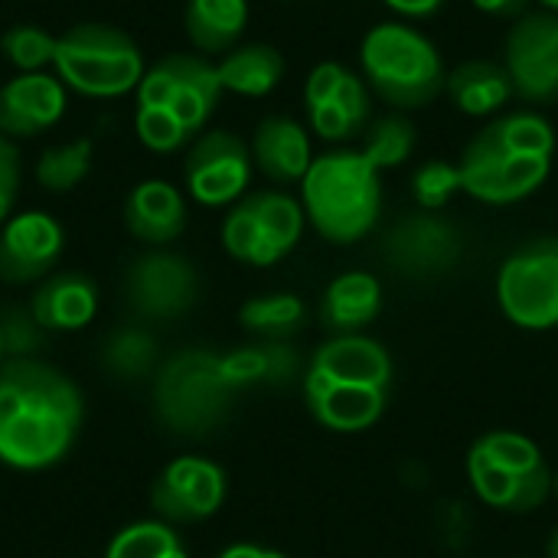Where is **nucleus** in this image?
Listing matches in <instances>:
<instances>
[{"label":"nucleus","mask_w":558,"mask_h":558,"mask_svg":"<svg viewBox=\"0 0 558 558\" xmlns=\"http://www.w3.org/2000/svg\"><path fill=\"white\" fill-rule=\"evenodd\" d=\"M85 418L82 389L56 366L10 360L0 366V464L36 474L62 464Z\"/></svg>","instance_id":"nucleus-1"},{"label":"nucleus","mask_w":558,"mask_h":558,"mask_svg":"<svg viewBox=\"0 0 558 558\" xmlns=\"http://www.w3.org/2000/svg\"><path fill=\"white\" fill-rule=\"evenodd\" d=\"M389 386V353L376 340L360 333H340L324 343L304 373L307 409L330 432L373 428L386 412Z\"/></svg>","instance_id":"nucleus-2"},{"label":"nucleus","mask_w":558,"mask_h":558,"mask_svg":"<svg viewBox=\"0 0 558 558\" xmlns=\"http://www.w3.org/2000/svg\"><path fill=\"white\" fill-rule=\"evenodd\" d=\"M379 170L363 150H330L314 157L301 180V206L311 226L337 245L360 242L379 219Z\"/></svg>","instance_id":"nucleus-3"},{"label":"nucleus","mask_w":558,"mask_h":558,"mask_svg":"<svg viewBox=\"0 0 558 558\" xmlns=\"http://www.w3.org/2000/svg\"><path fill=\"white\" fill-rule=\"evenodd\" d=\"M360 65L366 85L392 108H422L445 88V62L435 43L409 23H379L363 36Z\"/></svg>","instance_id":"nucleus-4"},{"label":"nucleus","mask_w":558,"mask_h":558,"mask_svg":"<svg viewBox=\"0 0 558 558\" xmlns=\"http://www.w3.org/2000/svg\"><path fill=\"white\" fill-rule=\"evenodd\" d=\"M235 396V386L226 376L222 353L213 350H183L170 356L154 379V409L157 418L186 438L213 432Z\"/></svg>","instance_id":"nucleus-5"},{"label":"nucleus","mask_w":558,"mask_h":558,"mask_svg":"<svg viewBox=\"0 0 558 558\" xmlns=\"http://www.w3.org/2000/svg\"><path fill=\"white\" fill-rule=\"evenodd\" d=\"M59 82L88 98H118L141 85L144 56L137 43L108 23H78L56 39Z\"/></svg>","instance_id":"nucleus-6"},{"label":"nucleus","mask_w":558,"mask_h":558,"mask_svg":"<svg viewBox=\"0 0 558 558\" xmlns=\"http://www.w3.org/2000/svg\"><path fill=\"white\" fill-rule=\"evenodd\" d=\"M468 477L474 494L497 510L530 513L553 494V474L543 451L517 432H490L468 454Z\"/></svg>","instance_id":"nucleus-7"},{"label":"nucleus","mask_w":558,"mask_h":558,"mask_svg":"<svg viewBox=\"0 0 558 558\" xmlns=\"http://www.w3.org/2000/svg\"><path fill=\"white\" fill-rule=\"evenodd\" d=\"M304 206L288 193H255L239 199L222 222V245L245 265L281 262L304 235Z\"/></svg>","instance_id":"nucleus-8"},{"label":"nucleus","mask_w":558,"mask_h":558,"mask_svg":"<svg viewBox=\"0 0 558 558\" xmlns=\"http://www.w3.org/2000/svg\"><path fill=\"white\" fill-rule=\"evenodd\" d=\"M500 311L523 330L558 324V239H536L517 248L497 275Z\"/></svg>","instance_id":"nucleus-9"},{"label":"nucleus","mask_w":558,"mask_h":558,"mask_svg":"<svg viewBox=\"0 0 558 558\" xmlns=\"http://www.w3.org/2000/svg\"><path fill=\"white\" fill-rule=\"evenodd\" d=\"M219 95H222V82L216 65L190 52L163 56L144 72L137 85L141 108L170 111L190 134H196L209 121Z\"/></svg>","instance_id":"nucleus-10"},{"label":"nucleus","mask_w":558,"mask_h":558,"mask_svg":"<svg viewBox=\"0 0 558 558\" xmlns=\"http://www.w3.org/2000/svg\"><path fill=\"white\" fill-rule=\"evenodd\" d=\"M553 160L546 157H523L513 154L497 141L490 124L468 144L458 173H461V190L481 203L490 206H510L526 196H533L546 177H549Z\"/></svg>","instance_id":"nucleus-11"},{"label":"nucleus","mask_w":558,"mask_h":558,"mask_svg":"<svg viewBox=\"0 0 558 558\" xmlns=\"http://www.w3.org/2000/svg\"><path fill=\"white\" fill-rule=\"evenodd\" d=\"M504 69L520 98L549 105L558 98V13L520 16L504 43Z\"/></svg>","instance_id":"nucleus-12"},{"label":"nucleus","mask_w":558,"mask_h":558,"mask_svg":"<svg viewBox=\"0 0 558 558\" xmlns=\"http://www.w3.org/2000/svg\"><path fill=\"white\" fill-rule=\"evenodd\" d=\"M199 294L196 268L173 252H144L124 271V298L144 320H177Z\"/></svg>","instance_id":"nucleus-13"},{"label":"nucleus","mask_w":558,"mask_h":558,"mask_svg":"<svg viewBox=\"0 0 558 558\" xmlns=\"http://www.w3.org/2000/svg\"><path fill=\"white\" fill-rule=\"evenodd\" d=\"M226 500V474L219 464L183 454L173 458L150 487V507L163 523H203L219 513Z\"/></svg>","instance_id":"nucleus-14"},{"label":"nucleus","mask_w":558,"mask_h":558,"mask_svg":"<svg viewBox=\"0 0 558 558\" xmlns=\"http://www.w3.org/2000/svg\"><path fill=\"white\" fill-rule=\"evenodd\" d=\"M386 262L409 278H435L461 258V232L438 213H412L383 239Z\"/></svg>","instance_id":"nucleus-15"},{"label":"nucleus","mask_w":558,"mask_h":558,"mask_svg":"<svg viewBox=\"0 0 558 558\" xmlns=\"http://www.w3.org/2000/svg\"><path fill=\"white\" fill-rule=\"evenodd\" d=\"M252 180V150L229 131H206L186 154V190L203 206L239 203Z\"/></svg>","instance_id":"nucleus-16"},{"label":"nucleus","mask_w":558,"mask_h":558,"mask_svg":"<svg viewBox=\"0 0 558 558\" xmlns=\"http://www.w3.org/2000/svg\"><path fill=\"white\" fill-rule=\"evenodd\" d=\"M65 245L62 226L39 209L10 216L0 226V281L33 284L49 278Z\"/></svg>","instance_id":"nucleus-17"},{"label":"nucleus","mask_w":558,"mask_h":558,"mask_svg":"<svg viewBox=\"0 0 558 558\" xmlns=\"http://www.w3.org/2000/svg\"><path fill=\"white\" fill-rule=\"evenodd\" d=\"M65 111V88L56 75L20 72L0 88V134L33 137L52 128Z\"/></svg>","instance_id":"nucleus-18"},{"label":"nucleus","mask_w":558,"mask_h":558,"mask_svg":"<svg viewBox=\"0 0 558 558\" xmlns=\"http://www.w3.org/2000/svg\"><path fill=\"white\" fill-rule=\"evenodd\" d=\"M29 314L49 333L85 330L98 314V284L82 271L49 275L29 298Z\"/></svg>","instance_id":"nucleus-19"},{"label":"nucleus","mask_w":558,"mask_h":558,"mask_svg":"<svg viewBox=\"0 0 558 558\" xmlns=\"http://www.w3.org/2000/svg\"><path fill=\"white\" fill-rule=\"evenodd\" d=\"M124 226L137 242L170 245L186 229V203L167 180H144L124 199Z\"/></svg>","instance_id":"nucleus-20"},{"label":"nucleus","mask_w":558,"mask_h":558,"mask_svg":"<svg viewBox=\"0 0 558 558\" xmlns=\"http://www.w3.org/2000/svg\"><path fill=\"white\" fill-rule=\"evenodd\" d=\"M252 160L275 183H301L314 163L307 131L284 114H271L258 124L252 141Z\"/></svg>","instance_id":"nucleus-21"},{"label":"nucleus","mask_w":558,"mask_h":558,"mask_svg":"<svg viewBox=\"0 0 558 558\" xmlns=\"http://www.w3.org/2000/svg\"><path fill=\"white\" fill-rule=\"evenodd\" d=\"M383 307V288L369 271H347L330 281L320 301V317L330 330L356 333Z\"/></svg>","instance_id":"nucleus-22"},{"label":"nucleus","mask_w":558,"mask_h":558,"mask_svg":"<svg viewBox=\"0 0 558 558\" xmlns=\"http://www.w3.org/2000/svg\"><path fill=\"white\" fill-rule=\"evenodd\" d=\"M222 366H226L229 383L239 392L248 386H284V383H291L301 369V356L284 340H265L258 347H242V350L222 353Z\"/></svg>","instance_id":"nucleus-23"},{"label":"nucleus","mask_w":558,"mask_h":558,"mask_svg":"<svg viewBox=\"0 0 558 558\" xmlns=\"http://www.w3.org/2000/svg\"><path fill=\"white\" fill-rule=\"evenodd\" d=\"M222 92H235V95H248V98H262L268 95L281 75H284V59L275 46L268 43H248V46H235L222 56V62L216 65Z\"/></svg>","instance_id":"nucleus-24"},{"label":"nucleus","mask_w":558,"mask_h":558,"mask_svg":"<svg viewBox=\"0 0 558 558\" xmlns=\"http://www.w3.org/2000/svg\"><path fill=\"white\" fill-rule=\"evenodd\" d=\"M445 88H448L451 101L471 118H487V114L500 111L507 105V98L513 95L507 69L497 62H481V59L458 65L448 75Z\"/></svg>","instance_id":"nucleus-25"},{"label":"nucleus","mask_w":558,"mask_h":558,"mask_svg":"<svg viewBox=\"0 0 558 558\" xmlns=\"http://www.w3.org/2000/svg\"><path fill=\"white\" fill-rule=\"evenodd\" d=\"M186 36L203 52H229L248 23V0H190Z\"/></svg>","instance_id":"nucleus-26"},{"label":"nucleus","mask_w":558,"mask_h":558,"mask_svg":"<svg viewBox=\"0 0 558 558\" xmlns=\"http://www.w3.org/2000/svg\"><path fill=\"white\" fill-rule=\"evenodd\" d=\"M98 363L111 379L141 383L157 366V340L141 327H118L105 337L98 350Z\"/></svg>","instance_id":"nucleus-27"},{"label":"nucleus","mask_w":558,"mask_h":558,"mask_svg":"<svg viewBox=\"0 0 558 558\" xmlns=\"http://www.w3.org/2000/svg\"><path fill=\"white\" fill-rule=\"evenodd\" d=\"M105 558H190V553L170 523L137 520L111 536Z\"/></svg>","instance_id":"nucleus-28"},{"label":"nucleus","mask_w":558,"mask_h":558,"mask_svg":"<svg viewBox=\"0 0 558 558\" xmlns=\"http://www.w3.org/2000/svg\"><path fill=\"white\" fill-rule=\"evenodd\" d=\"M239 320L248 333L265 340H284L304 324V304L294 294H262L242 304Z\"/></svg>","instance_id":"nucleus-29"},{"label":"nucleus","mask_w":558,"mask_h":558,"mask_svg":"<svg viewBox=\"0 0 558 558\" xmlns=\"http://www.w3.org/2000/svg\"><path fill=\"white\" fill-rule=\"evenodd\" d=\"M92 170V141L78 137L59 147H49L36 160V180L49 193H69L75 190Z\"/></svg>","instance_id":"nucleus-30"},{"label":"nucleus","mask_w":558,"mask_h":558,"mask_svg":"<svg viewBox=\"0 0 558 558\" xmlns=\"http://www.w3.org/2000/svg\"><path fill=\"white\" fill-rule=\"evenodd\" d=\"M490 131H494L497 141H500L504 147H510L513 154L553 160L556 134H553V124H549L543 114H536V111H510V114L497 118V121L490 124Z\"/></svg>","instance_id":"nucleus-31"},{"label":"nucleus","mask_w":558,"mask_h":558,"mask_svg":"<svg viewBox=\"0 0 558 558\" xmlns=\"http://www.w3.org/2000/svg\"><path fill=\"white\" fill-rule=\"evenodd\" d=\"M415 147V128L412 121H405L402 114H386L379 121L369 124L366 131V144H363V157L376 167V170H389L409 160Z\"/></svg>","instance_id":"nucleus-32"},{"label":"nucleus","mask_w":558,"mask_h":558,"mask_svg":"<svg viewBox=\"0 0 558 558\" xmlns=\"http://www.w3.org/2000/svg\"><path fill=\"white\" fill-rule=\"evenodd\" d=\"M56 39L52 33H46L43 26L33 23H16L3 33L0 46L3 56L20 69V72H43V65H49L56 59Z\"/></svg>","instance_id":"nucleus-33"},{"label":"nucleus","mask_w":558,"mask_h":558,"mask_svg":"<svg viewBox=\"0 0 558 558\" xmlns=\"http://www.w3.org/2000/svg\"><path fill=\"white\" fill-rule=\"evenodd\" d=\"M134 128H137L141 144L150 147L154 154H173L177 147H183L193 137L170 111L141 108V105H137V114H134Z\"/></svg>","instance_id":"nucleus-34"},{"label":"nucleus","mask_w":558,"mask_h":558,"mask_svg":"<svg viewBox=\"0 0 558 558\" xmlns=\"http://www.w3.org/2000/svg\"><path fill=\"white\" fill-rule=\"evenodd\" d=\"M415 199L422 209L438 213L441 206H448V199L461 190V173L454 163L445 160H428L425 167H418L415 180H412Z\"/></svg>","instance_id":"nucleus-35"},{"label":"nucleus","mask_w":558,"mask_h":558,"mask_svg":"<svg viewBox=\"0 0 558 558\" xmlns=\"http://www.w3.org/2000/svg\"><path fill=\"white\" fill-rule=\"evenodd\" d=\"M0 330H3V350L13 360H33V353L43 343V327L33 320L29 311L10 307L0 314Z\"/></svg>","instance_id":"nucleus-36"},{"label":"nucleus","mask_w":558,"mask_h":558,"mask_svg":"<svg viewBox=\"0 0 558 558\" xmlns=\"http://www.w3.org/2000/svg\"><path fill=\"white\" fill-rule=\"evenodd\" d=\"M327 101L340 105V108L347 111V118H350L360 131L369 124V88H366V82H363L360 75H353L350 69H347L343 82L337 85V92H333ZM320 105H324V101H320ZM311 108H314V105H311Z\"/></svg>","instance_id":"nucleus-37"},{"label":"nucleus","mask_w":558,"mask_h":558,"mask_svg":"<svg viewBox=\"0 0 558 558\" xmlns=\"http://www.w3.org/2000/svg\"><path fill=\"white\" fill-rule=\"evenodd\" d=\"M20 193V154L10 137L0 134V226L10 219V209Z\"/></svg>","instance_id":"nucleus-38"},{"label":"nucleus","mask_w":558,"mask_h":558,"mask_svg":"<svg viewBox=\"0 0 558 558\" xmlns=\"http://www.w3.org/2000/svg\"><path fill=\"white\" fill-rule=\"evenodd\" d=\"M392 13L399 16H409V20H422V16H432L445 0H383Z\"/></svg>","instance_id":"nucleus-39"},{"label":"nucleus","mask_w":558,"mask_h":558,"mask_svg":"<svg viewBox=\"0 0 558 558\" xmlns=\"http://www.w3.org/2000/svg\"><path fill=\"white\" fill-rule=\"evenodd\" d=\"M216 558H288L278 549H268V546H255V543H235L229 549H222Z\"/></svg>","instance_id":"nucleus-40"},{"label":"nucleus","mask_w":558,"mask_h":558,"mask_svg":"<svg viewBox=\"0 0 558 558\" xmlns=\"http://www.w3.org/2000/svg\"><path fill=\"white\" fill-rule=\"evenodd\" d=\"M481 13H490V16H513L523 10L526 0H471Z\"/></svg>","instance_id":"nucleus-41"},{"label":"nucleus","mask_w":558,"mask_h":558,"mask_svg":"<svg viewBox=\"0 0 558 558\" xmlns=\"http://www.w3.org/2000/svg\"><path fill=\"white\" fill-rule=\"evenodd\" d=\"M549 558H558V530L556 536H553V543H549Z\"/></svg>","instance_id":"nucleus-42"},{"label":"nucleus","mask_w":558,"mask_h":558,"mask_svg":"<svg viewBox=\"0 0 558 558\" xmlns=\"http://www.w3.org/2000/svg\"><path fill=\"white\" fill-rule=\"evenodd\" d=\"M539 3H543V7H546L549 13H558V0H539Z\"/></svg>","instance_id":"nucleus-43"},{"label":"nucleus","mask_w":558,"mask_h":558,"mask_svg":"<svg viewBox=\"0 0 558 558\" xmlns=\"http://www.w3.org/2000/svg\"><path fill=\"white\" fill-rule=\"evenodd\" d=\"M7 356V350H3V330H0V360Z\"/></svg>","instance_id":"nucleus-44"},{"label":"nucleus","mask_w":558,"mask_h":558,"mask_svg":"<svg viewBox=\"0 0 558 558\" xmlns=\"http://www.w3.org/2000/svg\"><path fill=\"white\" fill-rule=\"evenodd\" d=\"M553 494L558 497V477H553Z\"/></svg>","instance_id":"nucleus-45"}]
</instances>
